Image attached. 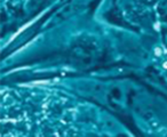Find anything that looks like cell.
I'll list each match as a JSON object with an SVG mask.
<instances>
[{"label": "cell", "mask_w": 167, "mask_h": 137, "mask_svg": "<svg viewBox=\"0 0 167 137\" xmlns=\"http://www.w3.org/2000/svg\"><path fill=\"white\" fill-rule=\"evenodd\" d=\"M111 94L115 96V98H119L120 97V90L118 89V88H113V89L111 90Z\"/></svg>", "instance_id": "6da1fadb"}]
</instances>
